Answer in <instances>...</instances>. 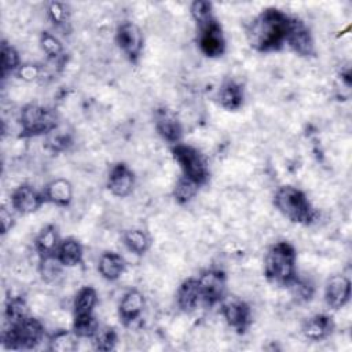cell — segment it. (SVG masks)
<instances>
[{
  "label": "cell",
  "mask_w": 352,
  "mask_h": 352,
  "mask_svg": "<svg viewBox=\"0 0 352 352\" xmlns=\"http://www.w3.org/2000/svg\"><path fill=\"white\" fill-rule=\"evenodd\" d=\"M292 16L285 11L268 7L256 15L246 28L249 45L257 52H275L283 48Z\"/></svg>",
  "instance_id": "obj_1"
},
{
  "label": "cell",
  "mask_w": 352,
  "mask_h": 352,
  "mask_svg": "<svg viewBox=\"0 0 352 352\" xmlns=\"http://www.w3.org/2000/svg\"><path fill=\"white\" fill-rule=\"evenodd\" d=\"M264 275L278 285L290 287L298 278L297 250L287 241H279L271 245L264 254Z\"/></svg>",
  "instance_id": "obj_2"
},
{
  "label": "cell",
  "mask_w": 352,
  "mask_h": 352,
  "mask_svg": "<svg viewBox=\"0 0 352 352\" xmlns=\"http://www.w3.org/2000/svg\"><path fill=\"white\" fill-rule=\"evenodd\" d=\"M272 202L276 210L294 224L309 226L318 217V212L307 194L294 186H280L275 191Z\"/></svg>",
  "instance_id": "obj_3"
},
{
  "label": "cell",
  "mask_w": 352,
  "mask_h": 352,
  "mask_svg": "<svg viewBox=\"0 0 352 352\" xmlns=\"http://www.w3.org/2000/svg\"><path fill=\"white\" fill-rule=\"evenodd\" d=\"M45 337L40 319L28 315L15 323L7 324L1 333V342L7 349H34Z\"/></svg>",
  "instance_id": "obj_4"
},
{
  "label": "cell",
  "mask_w": 352,
  "mask_h": 352,
  "mask_svg": "<svg viewBox=\"0 0 352 352\" xmlns=\"http://www.w3.org/2000/svg\"><path fill=\"white\" fill-rule=\"evenodd\" d=\"M170 151L182 170V176L192 180L199 187L209 182L210 170L208 161L197 147L180 142L173 144Z\"/></svg>",
  "instance_id": "obj_5"
},
{
  "label": "cell",
  "mask_w": 352,
  "mask_h": 352,
  "mask_svg": "<svg viewBox=\"0 0 352 352\" xmlns=\"http://www.w3.org/2000/svg\"><path fill=\"white\" fill-rule=\"evenodd\" d=\"M19 125L21 138L47 136L55 128H58L56 114L50 107L37 103H29L21 109Z\"/></svg>",
  "instance_id": "obj_6"
},
{
  "label": "cell",
  "mask_w": 352,
  "mask_h": 352,
  "mask_svg": "<svg viewBox=\"0 0 352 352\" xmlns=\"http://www.w3.org/2000/svg\"><path fill=\"white\" fill-rule=\"evenodd\" d=\"M114 40L118 50L131 63L139 60L144 47V37L142 29L136 23L129 21L120 23L116 29Z\"/></svg>",
  "instance_id": "obj_7"
},
{
  "label": "cell",
  "mask_w": 352,
  "mask_h": 352,
  "mask_svg": "<svg viewBox=\"0 0 352 352\" xmlns=\"http://www.w3.org/2000/svg\"><path fill=\"white\" fill-rule=\"evenodd\" d=\"M197 278L199 282L204 305L213 307L226 298L227 275L224 271L217 268H208L201 271Z\"/></svg>",
  "instance_id": "obj_8"
},
{
  "label": "cell",
  "mask_w": 352,
  "mask_h": 352,
  "mask_svg": "<svg viewBox=\"0 0 352 352\" xmlns=\"http://www.w3.org/2000/svg\"><path fill=\"white\" fill-rule=\"evenodd\" d=\"M198 28V47L208 58H220L224 55L227 43L220 22L213 18Z\"/></svg>",
  "instance_id": "obj_9"
},
{
  "label": "cell",
  "mask_w": 352,
  "mask_h": 352,
  "mask_svg": "<svg viewBox=\"0 0 352 352\" xmlns=\"http://www.w3.org/2000/svg\"><path fill=\"white\" fill-rule=\"evenodd\" d=\"M220 304L221 315L226 323L232 330H235V333L245 334L253 323V314L250 305L238 297H226Z\"/></svg>",
  "instance_id": "obj_10"
},
{
  "label": "cell",
  "mask_w": 352,
  "mask_h": 352,
  "mask_svg": "<svg viewBox=\"0 0 352 352\" xmlns=\"http://www.w3.org/2000/svg\"><path fill=\"white\" fill-rule=\"evenodd\" d=\"M45 202L43 190L34 188L29 183H22L15 187L10 195V206L14 212L22 216L32 214L37 212Z\"/></svg>",
  "instance_id": "obj_11"
},
{
  "label": "cell",
  "mask_w": 352,
  "mask_h": 352,
  "mask_svg": "<svg viewBox=\"0 0 352 352\" xmlns=\"http://www.w3.org/2000/svg\"><path fill=\"white\" fill-rule=\"evenodd\" d=\"M286 44L300 56L309 58L315 55V41L311 29L300 18L292 16Z\"/></svg>",
  "instance_id": "obj_12"
},
{
  "label": "cell",
  "mask_w": 352,
  "mask_h": 352,
  "mask_svg": "<svg viewBox=\"0 0 352 352\" xmlns=\"http://www.w3.org/2000/svg\"><path fill=\"white\" fill-rule=\"evenodd\" d=\"M154 126L157 133L172 146L182 142L183 126L177 114L166 107L161 106L154 111Z\"/></svg>",
  "instance_id": "obj_13"
},
{
  "label": "cell",
  "mask_w": 352,
  "mask_h": 352,
  "mask_svg": "<svg viewBox=\"0 0 352 352\" xmlns=\"http://www.w3.org/2000/svg\"><path fill=\"white\" fill-rule=\"evenodd\" d=\"M106 186L111 195L125 198L133 191L135 173L125 162H117L109 170Z\"/></svg>",
  "instance_id": "obj_14"
},
{
  "label": "cell",
  "mask_w": 352,
  "mask_h": 352,
  "mask_svg": "<svg viewBox=\"0 0 352 352\" xmlns=\"http://www.w3.org/2000/svg\"><path fill=\"white\" fill-rule=\"evenodd\" d=\"M351 300V279L345 275L336 274L330 276L324 286V302L333 309L344 308Z\"/></svg>",
  "instance_id": "obj_15"
},
{
  "label": "cell",
  "mask_w": 352,
  "mask_h": 352,
  "mask_svg": "<svg viewBox=\"0 0 352 352\" xmlns=\"http://www.w3.org/2000/svg\"><path fill=\"white\" fill-rule=\"evenodd\" d=\"M146 305L144 296L138 289H128L118 304V318L122 324L129 326L140 318Z\"/></svg>",
  "instance_id": "obj_16"
},
{
  "label": "cell",
  "mask_w": 352,
  "mask_h": 352,
  "mask_svg": "<svg viewBox=\"0 0 352 352\" xmlns=\"http://www.w3.org/2000/svg\"><path fill=\"white\" fill-rule=\"evenodd\" d=\"M336 329L334 320L327 314H315L304 320L301 331L309 341L319 342L329 338Z\"/></svg>",
  "instance_id": "obj_17"
},
{
  "label": "cell",
  "mask_w": 352,
  "mask_h": 352,
  "mask_svg": "<svg viewBox=\"0 0 352 352\" xmlns=\"http://www.w3.org/2000/svg\"><path fill=\"white\" fill-rule=\"evenodd\" d=\"M202 304L201 287L197 276H190L184 279L176 292V305L182 312L190 314Z\"/></svg>",
  "instance_id": "obj_18"
},
{
  "label": "cell",
  "mask_w": 352,
  "mask_h": 352,
  "mask_svg": "<svg viewBox=\"0 0 352 352\" xmlns=\"http://www.w3.org/2000/svg\"><path fill=\"white\" fill-rule=\"evenodd\" d=\"M126 270V261L124 256L117 252L106 250L99 256L98 272L100 276L109 282L118 280Z\"/></svg>",
  "instance_id": "obj_19"
},
{
  "label": "cell",
  "mask_w": 352,
  "mask_h": 352,
  "mask_svg": "<svg viewBox=\"0 0 352 352\" xmlns=\"http://www.w3.org/2000/svg\"><path fill=\"white\" fill-rule=\"evenodd\" d=\"M45 202L60 208H66L73 201V186L67 179L58 177L47 183L43 188Z\"/></svg>",
  "instance_id": "obj_20"
},
{
  "label": "cell",
  "mask_w": 352,
  "mask_h": 352,
  "mask_svg": "<svg viewBox=\"0 0 352 352\" xmlns=\"http://www.w3.org/2000/svg\"><path fill=\"white\" fill-rule=\"evenodd\" d=\"M219 104L227 111L239 110L245 100L243 87L235 80H226L217 92Z\"/></svg>",
  "instance_id": "obj_21"
},
{
  "label": "cell",
  "mask_w": 352,
  "mask_h": 352,
  "mask_svg": "<svg viewBox=\"0 0 352 352\" xmlns=\"http://www.w3.org/2000/svg\"><path fill=\"white\" fill-rule=\"evenodd\" d=\"M60 236L58 227L55 224L44 226L34 238V250L41 257L56 256L58 248L60 245Z\"/></svg>",
  "instance_id": "obj_22"
},
{
  "label": "cell",
  "mask_w": 352,
  "mask_h": 352,
  "mask_svg": "<svg viewBox=\"0 0 352 352\" xmlns=\"http://www.w3.org/2000/svg\"><path fill=\"white\" fill-rule=\"evenodd\" d=\"M56 257L63 267H76L82 263L84 248L74 236H66L60 241Z\"/></svg>",
  "instance_id": "obj_23"
},
{
  "label": "cell",
  "mask_w": 352,
  "mask_h": 352,
  "mask_svg": "<svg viewBox=\"0 0 352 352\" xmlns=\"http://www.w3.org/2000/svg\"><path fill=\"white\" fill-rule=\"evenodd\" d=\"M124 246L136 256L146 254L151 248V236L146 230L142 228H129L125 230L122 236Z\"/></svg>",
  "instance_id": "obj_24"
},
{
  "label": "cell",
  "mask_w": 352,
  "mask_h": 352,
  "mask_svg": "<svg viewBox=\"0 0 352 352\" xmlns=\"http://www.w3.org/2000/svg\"><path fill=\"white\" fill-rule=\"evenodd\" d=\"M98 304V292L92 286H82L73 300V316L92 315Z\"/></svg>",
  "instance_id": "obj_25"
},
{
  "label": "cell",
  "mask_w": 352,
  "mask_h": 352,
  "mask_svg": "<svg viewBox=\"0 0 352 352\" xmlns=\"http://www.w3.org/2000/svg\"><path fill=\"white\" fill-rule=\"evenodd\" d=\"M21 56L14 45L7 40L1 41V77L7 78L11 74H15L21 67Z\"/></svg>",
  "instance_id": "obj_26"
},
{
  "label": "cell",
  "mask_w": 352,
  "mask_h": 352,
  "mask_svg": "<svg viewBox=\"0 0 352 352\" xmlns=\"http://www.w3.org/2000/svg\"><path fill=\"white\" fill-rule=\"evenodd\" d=\"M78 340L80 338L73 333V330H58L48 340L50 351H58V352L76 351L78 346Z\"/></svg>",
  "instance_id": "obj_27"
},
{
  "label": "cell",
  "mask_w": 352,
  "mask_h": 352,
  "mask_svg": "<svg viewBox=\"0 0 352 352\" xmlns=\"http://www.w3.org/2000/svg\"><path fill=\"white\" fill-rule=\"evenodd\" d=\"M118 341V334L111 326H99L96 333L92 336L91 342L96 351L109 352L116 349Z\"/></svg>",
  "instance_id": "obj_28"
},
{
  "label": "cell",
  "mask_w": 352,
  "mask_h": 352,
  "mask_svg": "<svg viewBox=\"0 0 352 352\" xmlns=\"http://www.w3.org/2000/svg\"><path fill=\"white\" fill-rule=\"evenodd\" d=\"M199 188L201 187L197 183H194L192 180H190V179H187L184 176H180L177 179L175 187H173V192L172 194H173V198H175V201L177 204L186 205V204L191 202L197 197Z\"/></svg>",
  "instance_id": "obj_29"
},
{
  "label": "cell",
  "mask_w": 352,
  "mask_h": 352,
  "mask_svg": "<svg viewBox=\"0 0 352 352\" xmlns=\"http://www.w3.org/2000/svg\"><path fill=\"white\" fill-rule=\"evenodd\" d=\"M99 322L96 316L92 315H84V316H73V326L72 330L78 338H88L91 340L92 336L99 329Z\"/></svg>",
  "instance_id": "obj_30"
},
{
  "label": "cell",
  "mask_w": 352,
  "mask_h": 352,
  "mask_svg": "<svg viewBox=\"0 0 352 352\" xmlns=\"http://www.w3.org/2000/svg\"><path fill=\"white\" fill-rule=\"evenodd\" d=\"M40 47L43 50V52L52 60H56L59 58H62L63 55V44L62 41L52 34L51 32H43L40 34Z\"/></svg>",
  "instance_id": "obj_31"
},
{
  "label": "cell",
  "mask_w": 352,
  "mask_h": 352,
  "mask_svg": "<svg viewBox=\"0 0 352 352\" xmlns=\"http://www.w3.org/2000/svg\"><path fill=\"white\" fill-rule=\"evenodd\" d=\"M29 312H28V305H26V301L21 297V296H16V297H11L7 304H6V311H4V318H6V322L7 324L10 323H15L18 320H21L22 318L28 316Z\"/></svg>",
  "instance_id": "obj_32"
},
{
  "label": "cell",
  "mask_w": 352,
  "mask_h": 352,
  "mask_svg": "<svg viewBox=\"0 0 352 352\" xmlns=\"http://www.w3.org/2000/svg\"><path fill=\"white\" fill-rule=\"evenodd\" d=\"M47 15L48 19L55 25L56 28L66 26L70 21V8L66 3L62 1H51L47 7Z\"/></svg>",
  "instance_id": "obj_33"
},
{
  "label": "cell",
  "mask_w": 352,
  "mask_h": 352,
  "mask_svg": "<svg viewBox=\"0 0 352 352\" xmlns=\"http://www.w3.org/2000/svg\"><path fill=\"white\" fill-rule=\"evenodd\" d=\"M190 14L197 23V26L209 22L210 19L216 18L213 14V4L206 0H195L190 6Z\"/></svg>",
  "instance_id": "obj_34"
},
{
  "label": "cell",
  "mask_w": 352,
  "mask_h": 352,
  "mask_svg": "<svg viewBox=\"0 0 352 352\" xmlns=\"http://www.w3.org/2000/svg\"><path fill=\"white\" fill-rule=\"evenodd\" d=\"M62 268H63V265L60 264V261L58 260L56 256H50V257H41L40 258V265H38L40 275L47 282L55 280L60 275Z\"/></svg>",
  "instance_id": "obj_35"
},
{
  "label": "cell",
  "mask_w": 352,
  "mask_h": 352,
  "mask_svg": "<svg viewBox=\"0 0 352 352\" xmlns=\"http://www.w3.org/2000/svg\"><path fill=\"white\" fill-rule=\"evenodd\" d=\"M15 74H16V77H19L23 81H33L40 77L41 69H40V66L33 65V63H22Z\"/></svg>",
  "instance_id": "obj_36"
},
{
  "label": "cell",
  "mask_w": 352,
  "mask_h": 352,
  "mask_svg": "<svg viewBox=\"0 0 352 352\" xmlns=\"http://www.w3.org/2000/svg\"><path fill=\"white\" fill-rule=\"evenodd\" d=\"M10 209H11V208H10ZM10 209L3 208L1 212H0V220H1V231H3V234H7V232L12 228V226H14V223H15L14 216H12V213H11Z\"/></svg>",
  "instance_id": "obj_37"
}]
</instances>
